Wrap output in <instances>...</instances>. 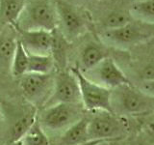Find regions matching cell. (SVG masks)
Returning <instances> with one entry per match:
<instances>
[{"instance_id":"obj_1","label":"cell","mask_w":154,"mask_h":145,"mask_svg":"<svg viewBox=\"0 0 154 145\" xmlns=\"http://www.w3.org/2000/svg\"><path fill=\"white\" fill-rule=\"evenodd\" d=\"M153 96H149L131 83L111 91V108L116 115L140 116L152 112Z\"/></svg>"},{"instance_id":"obj_2","label":"cell","mask_w":154,"mask_h":145,"mask_svg":"<svg viewBox=\"0 0 154 145\" xmlns=\"http://www.w3.org/2000/svg\"><path fill=\"white\" fill-rule=\"evenodd\" d=\"M58 27L55 5L50 0H27L14 28L17 31H53Z\"/></svg>"},{"instance_id":"obj_3","label":"cell","mask_w":154,"mask_h":145,"mask_svg":"<svg viewBox=\"0 0 154 145\" xmlns=\"http://www.w3.org/2000/svg\"><path fill=\"white\" fill-rule=\"evenodd\" d=\"M82 105L56 104L45 106L37 113V119L46 134H62L84 117Z\"/></svg>"},{"instance_id":"obj_4","label":"cell","mask_w":154,"mask_h":145,"mask_svg":"<svg viewBox=\"0 0 154 145\" xmlns=\"http://www.w3.org/2000/svg\"><path fill=\"white\" fill-rule=\"evenodd\" d=\"M98 114L88 118V134L91 140L119 141L127 132V123L123 118L111 112L97 111Z\"/></svg>"},{"instance_id":"obj_5","label":"cell","mask_w":154,"mask_h":145,"mask_svg":"<svg viewBox=\"0 0 154 145\" xmlns=\"http://www.w3.org/2000/svg\"><path fill=\"white\" fill-rule=\"evenodd\" d=\"M70 70L78 80L81 105L84 110L94 111V112L105 111V112L113 113L112 108H111V91L112 90L91 81L76 67L71 68Z\"/></svg>"},{"instance_id":"obj_6","label":"cell","mask_w":154,"mask_h":145,"mask_svg":"<svg viewBox=\"0 0 154 145\" xmlns=\"http://www.w3.org/2000/svg\"><path fill=\"white\" fill-rule=\"evenodd\" d=\"M18 79L19 88L25 100L35 108H43L52 94L54 85V76H52V72H26Z\"/></svg>"},{"instance_id":"obj_7","label":"cell","mask_w":154,"mask_h":145,"mask_svg":"<svg viewBox=\"0 0 154 145\" xmlns=\"http://www.w3.org/2000/svg\"><path fill=\"white\" fill-rule=\"evenodd\" d=\"M153 24L131 21L126 25L117 29L105 30L103 38L118 47H127L146 42L153 36Z\"/></svg>"},{"instance_id":"obj_8","label":"cell","mask_w":154,"mask_h":145,"mask_svg":"<svg viewBox=\"0 0 154 145\" xmlns=\"http://www.w3.org/2000/svg\"><path fill=\"white\" fill-rule=\"evenodd\" d=\"M54 5L58 19L57 29L67 41L74 40L87 31L88 23L83 14L78 10L61 0L56 1Z\"/></svg>"},{"instance_id":"obj_9","label":"cell","mask_w":154,"mask_h":145,"mask_svg":"<svg viewBox=\"0 0 154 145\" xmlns=\"http://www.w3.org/2000/svg\"><path fill=\"white\" fill-rule=\"evenodd\" d=\"M56 104L81 105L79 83L71 70L58 71L54 76L52 94L43 108Z\"/></svg>"},{"instance_id":"obj_10","label":"cell","mask_w":154,"mask_h":145,"mask_svg":"<svg viewBox=\"0 0 154 145\" xmlns=\"http://www.w3.org/2000/svg\"><path fill=\"white\" fill-rule=\"evenodd\" d=\"M82 74L91 81L110 90L131 83L123 71L118 66L113 58L109 56L104 58L91 70L83 72Z\"/></svg>"},{"instance_id":"obj_11","label":"cell","mask_w":154,"mask_h":145,"mask_svg":"<svg viewBox=\"0 0 154 145\" xmlns=\"http://www.w3.org/2000/svg\"><path fill=\"white\" fill-rule=\"evenodd\" d=\"M17 32V40L20 42L28 54L50 55L52 31L30 30Z\"/></svg>"},{"instance_id":"obj_12","label":"cell","mask_w":154,"mask_h":145,"mask_svg":"<svg viewBox=\"0 0 154 145\" xmlns=\"http://www.w3.org/2000/svg\"><path fill=\"white\" fill-rule=\"evenodd\" d=\"M88 140H91L88 134V118L84 116L60 134L57 145H79Z\"/></svg>"},{"instance_id":"obj_13","label":"cell","mask_w":154,"mask_h":145,"mask_svg":"<svg viewBox=\"0 0 154 145\" xmlns=\"http://www.w3.org/2000/svg\"><path fill=\"white\" fill-rule=\"evenodd\" d=\"M69 42L63 36V34L57 28L52 31L50 56L53 59L55 68H57L58 71L66 70V67L67 64V57H69Z\"/></svg>"},{"instance_id":"obj_14","label":"cell","mask_w":154,"mask_h":145,"mask_svg":"<svg viewBox=\"0 0 154 145\" xmlns=\"http://www.w3.org/2000/svg\"><path fill=\"white\" fill-rule=\"evenodd\" d=\"M107 56V51L102 46L95 43L87 44L80 52L79 63L76 68L82 72L89 71Z\"/></svg>"},{"instance_id":"obj_15","label":"cell","mask_w":154,"mask_h":145,"mask_svg":"<svg viewBox=\"0 0 154 145\" xmlns=\"http://www.w3.org/2000/svg\"><path fill=\"white\" fill-rule=\"evenodd\" d=\"M27 0H0V24L14 26Z\"/></svg>"},{"instance_id":"obj_16","label":"cell","mask_w":154,"mask_h":145,"mask_svg":"<svg viewBox=\"0 0 154 145\" xmlns=\"http://www.w3.org/2000/svg\"><path fill=\"white\" fill-rule=\"evenodd\" d=\"M17 36H14L11 31L0 33V69L9 70L17 48Z\"/></svg>"},{"instance_id":"obj_17","label":"cell","mask_w":154,"mask_h":145,"mask_svg":"<svg viewBox=\"0 0 154 145\" xmlns=\"http://www.w3.org/2000/svg\"><path fill=\"white\" fill-rule=\"evenodd\" d=\"M37 109L34 108L26 111L23 115L19 117L13 123L11 129H10V139L9 141H14V140L20 139L23 134L26 133V130L31 127V125L35 122L37 119Z\"/></svg>"},{"instance_id":"obj_18","label":"cell","mask_w":154,"mask_h":145,"mask_svg":"<svg viewBox=\"0 0 154 145\" xmlns=\"http://www.w3.org/2000/svg\"><path fill=\"white\" fill-rule=\"evenodd\" d=\"M130 16L133 19L153 24L154 19V2L153 0L133 2L129 10Z\"/></svg>"},{"instance_id":"obj_19","label":"cell","mask_w":154,"mask_h":145,"mask_svg":"<svg viewBox=\"0 0 154 145\" xmlns=\"http://www.w3.org/2000/svg\"><path fill=\"white\" fill-rule=\"evenodd\" d=\"M20 140L24 145H50L49 137L42 128L38 119L26 130Z\"/></svg>"},{"instance_id":"obj_20","label":"cell","mask_w":154,"mask_h":145,"mask_svg":"<svg viewBox=\"0 0 154 145\" xmlns=\"http://www.w3.org/2000/svg\"><path fill=\"white\" fill-rule=\"evenodd\" d=\"M27 72L35 74H51L55 65L50 55H33L28 54Z\"/></svg>"},{"instance_id":"obj_21","label":"cell","mask_w":154,"mask_h":145,"mask_svg":"<svg viewBox=\"0 0 154 145\" xmlns=\"http://www.w3.org/2000/svg\"><path fill=\"white\" fill-rule=\"evenodd\" d=\"M28 59L29 55L24 50L22 45L17 40V48L14 51V55L13 58L11 68H10V72H12V75L16 77H20L24 74L27 72L28 69Z\"/></svg>"},{"instance_id":"obj_22","label":"cell","mask_w":154,"mask_h":145,"mask_svg":"<svg viewBox=\"0 0 154 145\" xmlns=\"http://www.w3.org/2000/svg\"><path fill=\"white\" fill-rule=\"evenodd\" d=\"M131 21H133L132 17L129 13L122 11H115L110 13L107 17L104 18L103 26L105 30H111V29H117L126 25Z\"/></svg>"},{"instance_id":"obj_23","label":"cell","mask_w":154,"mask_h":145,"mask_svg":"<svg viewBox=\"0 0 154 145\" xmlns=\"http://www.w3.org/2000/svg\"><path fill=\"white\" fill-rule=\"evenodd\" d=\"M118 141L115 140H102V141L98 142L96 145H116Z\"/></svg>"},{"instance_id":"obj_24","label":"cell","mask_w":154,"mask_h":145,"mask_svg":"<svg viewBox=\"0 0 154 145\" xmlns=\"http://www.w3.org/2000/svg\"><path fill=\"white\" fill-rule=\"evenodd\" d=\"M100 141H102V140H88V141H86L84 143H82V144H79V145H96L98 142Z\"/></svg>"},{"instance_id":"obj_25","label":"cell","mask_w":154,"mask_h":145,"mask_svg":"<svg viewBox=\"0 0 154 145\" xmlns=\"http://www.w3.org/2000/svg\"><path fill=\"white\" fill-rule=\"evenodd\" d=\"M7 145H24V144L22 143L20 139H18V140H14V141H9Z\"/></svg>"},{"instance_id":"obj_26","label":"cell","mask_w":154,"mask_h":145,"mask_svg":"<svg viewBox=\"0 0 154 145\" xmlns=\"http://www.w3.org/2000/svg\"><path fill=\"white\" fill-rule=\"evenodd\" d=\"M139 1H146V0H134V2H139Z\"/></svg>"}]
</instances>
